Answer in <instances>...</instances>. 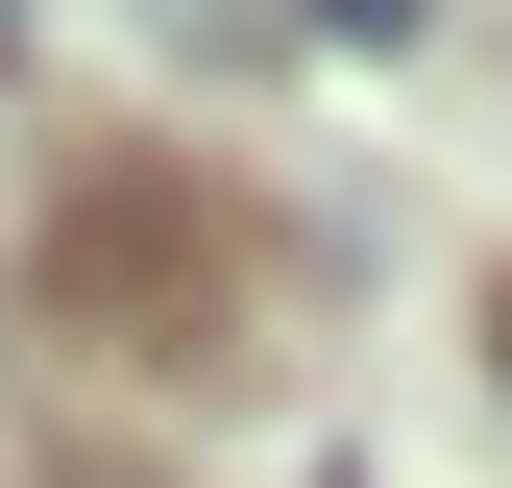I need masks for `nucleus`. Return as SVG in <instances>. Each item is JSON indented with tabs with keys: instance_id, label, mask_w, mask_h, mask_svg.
Masks as SVG:
<instances>
[{
	"instance_id": "nucleus-1",
	"label": "nucleus",
	"mask_w": 512,
	"mask_h": 488,
	"mask_svg": "<svg viewBox=\"0 0 512 488\" xmlns=\"http://www.w3.org/2000/svg\"><path fill=\"white\" fill-rule=\"evenodd\" d=\"M317 25H342V49H415V25H439V0H317Z\"/></svg>"
},
{
	"instance_id": "nucleus-2",
	"label": "nucleus",
	"mask_w": 512,
	"mask_h": 488,
	"mask_svg": "<svg viewBox=\"0 0 512 488\" xmlns=\"http://www.w3.org/2000/svg\"><path fill=\"white\" fill-rule=\"evenodd\" d=\"M488 366H512V293H488Z\"/></svg>"
}]
</instances>
